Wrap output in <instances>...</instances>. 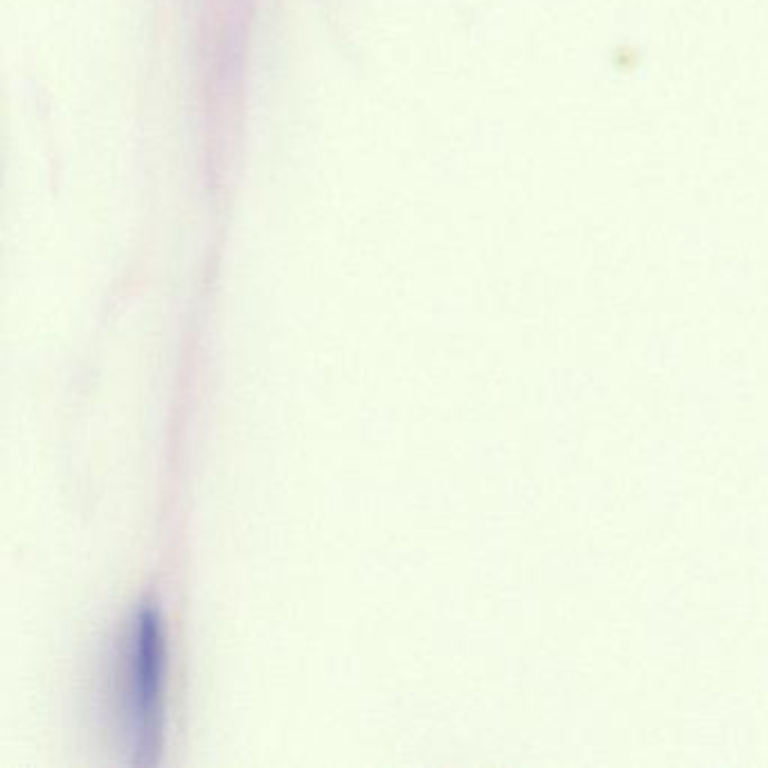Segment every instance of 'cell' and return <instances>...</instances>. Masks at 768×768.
Returning a JSON list of instances; mask_svg holds the SVG:
<instances>
[{
    "label": "cell",
    "mask_w": 768,
    "mask_h": 768,
    "mask_svg": "<svg viewBox=\"0 0 768 768\" xmlns=\"http://www.w3.org/2000/svg\"><path fill=\"white\" fill-rule=\"evenodd\" d=\"M572 383L578 402L584 404H607L616 395V378L602 367L572 370Z\"/></svg>",
    "instance_id": "obj_9"
},
{
    "label": "cell",
    "mask_w": 768,
    "mask_h": 768,
    "mask_svg": "<svg viewBox=\"0 0 768 768\" xmlns=\"http://www.w3.org/2000/svg\"><path fill=\"white\" fill-rule=\"evenodd\" d=\"M723 644V631L717 622L697 620L690 624L692 656H715Z\"/></svg>",
    "instance_id": "obj_14"
},
{
    "label": "cell",
    "mask_w": 768,
    "mask_h": 768,
    "mask_svg": "<svg viewBox=\"0 0 768 768\" xmlns=\"http://www.w3.org/2000/svg\"><path fill=\"white\" fill-rule=\"evenodd\" d=\"M572 501L582 514H602L613 503V485L604 475H584L572 488Z\"/></svg>",
    "instance_id": "obj_10"
},
{
    "label": "cell",
    "mask_w": 768,
    "mask_h": 768,
    "mask_svg": "<svg viewBox=\"0 0 768 768\" xmlns=\"http://www.w3.org/2000/svg\"><path fill=\"white\" fill-rule=\"evenodd\" d=\"M683 391L690 402L748 406L759 393V381L748 367H697L686 372Z\"/></svg>",
    "instance_id": "obj_2"
},
{
    "label": "cell",
    "mask_w": 768,
    "mask_h": 768,
    "mask_svg": "<svg viewBox=\"0 0 768 768\" xmlns=\"http://www.w3.org/2000/svg\"><path fill=\"white\" fill-rule=\"evenodd\" d=\"M647 490L686 488V451L675 440H653L644 453Z\"/></svg>",
    "instance_id": "obj_4"
},
{
    "label": "cell",
    "mask_w": 768,
    "mask_h": 768,
    "mask_svg": "<svg viewBox=\"0 0 768 768\" xmlns=\"http://www.w3.org/2000/svg\"><path fill=\"white\" fill-rule=\"evenodd\" d=\"M717 607L726 620L748 622L755 618L759 602H757L752 587L741 584V582H732V584H723L719 589Z\"/></svg>",
    "instance_id": "obj_12"
},
{
    "label": "cell",
    "mask_w": 768,
    "mask_h": 768,
    "mask_svg": "<svg viewBox=\"0 0 768 768\" xmlns=\"http://www.w3.org/2000/svg\"><path fill=\"white\" fill-rule=\"evenodd\" d=\"M688 345L679 334L660 332L647 338L642 345V361L653 372H669L683 363Z\"/></svg>",
    "instance_id": "obj_7"
},
{
    "label": "cell",
    "mask_w": 768,
    "mask_h": 768,
    "mask_svg": "<svg viewBox=\"0 0 768 768\" xmlns=\"http://www.w3.org/2000/svg\"><path fill=\"white\" fill-rule=\"evenodd\" d=\"M616 572L613 554L604 548H554L548 550L543 574L548 580L572 584H607Z\"/></svg>",
    "instance_id": "obj_3"
},
{
    "label": "cell",
    "mask_w": 768,
    "mask_h": 768,
    "mask_svg": "<svg viewBox=\"0 0 768 768\" xmlns=\"http://www.w3.org/2000/svg\"><path fill=\"white\" fill-rule=\"evenodd\" d=\"M167 651L156 609L142 607L127 627L118 671L120 719L138 764L156 759L163 739Z\"/></svg>",
    "instance_id": "obj_1"
},
{
    "label": "cell",
    "mask_w": 768,
    "mask_h": 768,
    "mask_svg": "<svg viewBox=\"0 0 768 768\" xmlns=\"http://www.w3.org/2000/svg\"><path fill=\"white\" fill-rule=\"evenodd\" d=\"M721 431H723V420L715 404L688 400L686 415H683V433L688 440L699 442V444H712L715 440H719Z\"/></svg>",
    "instance_id": "obj_8"
},
{
    "label": "cell",
    "mask_w": 768,
    "mask_h": 768,
    "mask_svg": "<svg viewBox=\"0 0 768 768\" xmlns=\"http://www.w3.org/2000/svg\"><path fill=\"white\" fill-rule=\"evenodd\" d=\"M642 604L649 618H675L686 609V593L671 582H653L644 589Z\"/></svg>",
    "instance_id": "obj_13"
},
{
    "label": "cell",
    "mask_w": 768,
    "mask_h": 768,
    "mask_svg": "<svg viewBox=\"0 0 768 768\" xmlns=\"http://www.w3.org/2000/svg\"><path fill=\"white\" fill-rule=\"evenodd\" d=\"M755 574L761 584L768 587V545L755 550Z\"/></svg>",
    "instance_id": "obj_17"
},
{
    "label": "cell",
    "mask_w": 768,
    "mask_h": 768,
    "mask_svg": "<svg viewBox=\"0 0 768 768\" xmlns=\"http://www.w3.org/2000/svg\"><path fill=\"white\" fill-rule=\"evenodd\" d=\"M750 675H752V681H755L757 688L768 690V656L755 660V664H752V669H750Z\"/></svg>",
    "instance_id": "obj_16"
},
{
    "label": "cell",
    "mask_w": 768,
    "mask_h": 768,
    "mask_svg": "<svg viewBox=\"0 0 768 768\" xmlns=\"http://www.w3.org/2000/svg\"><path fill=\"white\" fill-rule=\"evenodd\" d=\"M681 572L690 584L708 587V584L717 582V578H719L721 557L715 548H708V545L690 548V550H686V554L681 559Z\"/></svg>",
    "instance_id": "obj_11"
},
{
    "label": "cell",
    "mask_w": 768,
    "mask_h": 768,
    "mask_svg": "<svg viewBox=\"0 0 768 768\" xmlns=\"http://www.w3.org/2000/svg\"><path fill=\"white\" fill-rule=\"evenodd\" d=\"M690 624L688 620H681V616L675 618H649L644 627V647L649 653L660 658H675L692 653L690 647Z\"/></svg>",
    "instance_id": "obj_5"
},
{
    "label": "cell",
    "mask_w": 768,
    "mask_h": 768,
    "mask_svg": "<svg viewBox=\"0 0 768 768\" xmlns=\"http://www.w3.org/2000/svg\"><path fill=\"white\" fill-rule=\"evenodd\" d=\"M752 466L761 477H768V440H759L752 449Z\"/></svg>",
    "instance_id": "obj_15"
},
{
    "label": "cell",
    "mask_w": 768,
    "mask_h": 768,
    "mask_svg": "<svg viewBox=\"0 0 768 768\" xmlns=\"http://www.w3.org/2000/svg\"><path fill=\"white\" fill-rule=\"evenodd\" d=\"M764 512L759 510H732L719 519L717 534L728 548H757Z\"/></svg>",
    "instance_id": "obj_6"
}]
</instances>
